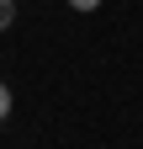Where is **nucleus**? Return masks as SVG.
Instances as JSON below:
<instances>
[{
	"label": "nucleus",
	"mask_w": 143,
	"mask_h": 149,
	"mask_svg": "<svg viewBox=\"0 0 143 149\" xmlns=\"http://www.w3.org/2000/svg\"><path fill=\"white\" fill-rule=\"evenodd\" d=\"M11 22H16V0H0V32H6Z\"/></svg>",
	"instance_id": "f257e3e1"
},
{
	"label": "nucleus",
	"mask_w": 143,
	"mask_h": 149,
	"mask_svg": "<svg viewBox=\"0 0 143 149\" xmlns=\"http://www.w3.org/2000/svg\"><path fill=\"white\" fill-rule=\"evenodd\" d=\"M11 117V85H0V123Z\"/></svg>",
	"instance_id": "f03ea898"
},
{
	"label": "nucleus",
	"mask_w": 143,
	"mask_h": 149,
	"mask_svg": "<svg viewBox=\"0 0 143 149\" xmlns=\"http://www.w3.org/2000/svg\"><path fill=\"white\" fill-rule=\"evenodd\" d=\"M69 6H74V11H96L101 0H69Z\"/></svg>",
	"instance_id": "7ed1b4c3"
}]
</instances>
